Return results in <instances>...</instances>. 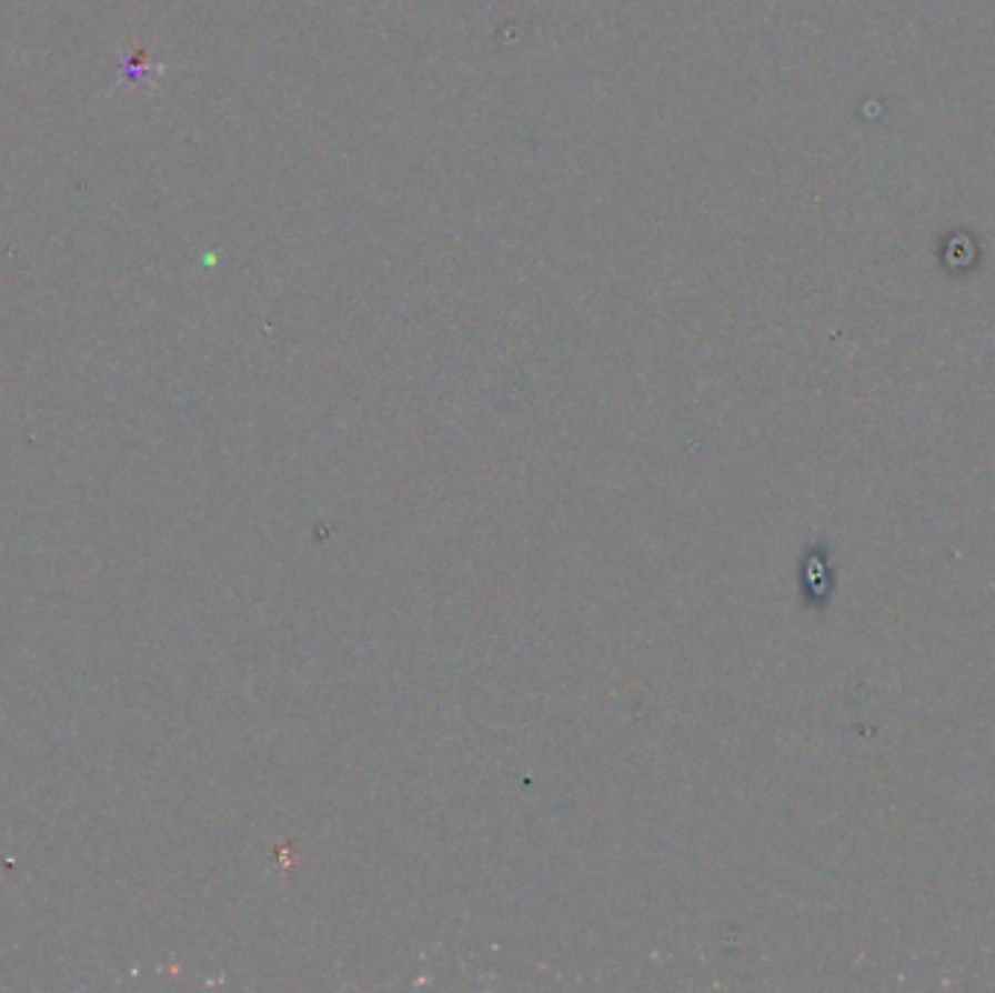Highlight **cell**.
I'll return each mask as SVG.
<instances>
[{"label": "cell", "mask_w": 995, "mask_h": 993, "mask_svg": "<svg viewBox=\"0 0 995 993\" xmlns=\"http://www.w3.org/2000/svg\"><path fill=\"white\" fill-rule=\"evenodd\" d=\"M801 592H804L806 606L815 612H824L833 603L835 569L827 542H812L806 548L804 560H801Z\"/></svg>", "instance_id": "obj_1"}]
</instances>
